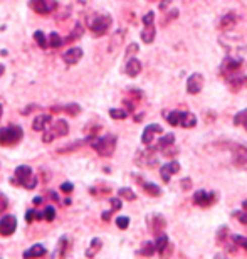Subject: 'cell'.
<instances>
[{"label":"cell","mask_w":247,"mask_h":259,"mask_svg":"<svg viewBox=\"0 0 247 259\" xmlns=\"http://www.w3.org/2000/svg\"><path fill=\"white\" fill-rule=\"evenodd\" d=\"M87 143L96 150L101 157H111L116 150L118 138L115 135H105V137H87Z\"/></svg>","instance_id":"cell-1"},{"label":"cell","mask_w":247,"mask_h":259,"mask_svg":"<svg viewBox=\"0 0 247 259\" xmlns=\"http://www.w3.org/2000/svg\"><path fill=\"white\" fill-rule=\"evenodd\" d=\"M113 19L110 14H92L87 17V27L91 29V32L96 37H101L108 32V29L111 27Z\"/></svg>","instance_id":"cell-2"},{"label":"cell","mask_w":247,"mask_h":259,"mask_svg":"<svg viewBox=\"0 0 247 259\" xmlns=\"http://www.w3.org/2000/svg\"><path fill=\"white\" fill-rule=\"evenodd\" d=\"M37 177L32 174V168L29 165H20V167L15 168V174H14V179H12V184L15 185H22V187L32 190L37 187Z\"/></svg>","instance_id":"cell-3"},{"label":"cell","mask_w":247,"mask_h":259,"mask_svg":"<svg viewBox=\"0 0 247 259\" xmlns=\"http://www.w3.org/2000/svg\"><path fill=\"white\" fill-rule=\"evenodd\" d=\"M24 138V130L19 125H9L0 128V145L4 147H14Z\"/></svg>","instance_id":"cell-4"},{"label":"cell","mask_w":247,"mask_h":259,"mask_svg":"<svg viewBox=\"0 0 247 259\" xmlns=\"http://www.w3.org/2000/svg\"><path fill=\"white\" fill-rule=\"evenodd\" d=\"M69 133V125L66 120H58L54 123H51V126L44 132V137H42V142L44 143H51L54 142L56 138H63L66 135Z\"/></svg>","instance_id":"cell-5"},{"label":"cell","mask_w":247,"mask_h":259,"mask_svg":"<svg viewBox=\"0 0 247 259\" xmlns=\"http://www.w3.org/2000/svg\"><path fill=\"white\" fill-rule=\"evenodd\" d=\"M242 67H244L242 59L235 58V56H229V58H225L222 61V64H220V74H222L224 77H229V76L240 72Z\"/></svg>","instance_id":"cell-6"},{"label":"cell","mask_w":247,"mask_h":259,"mask_svg":"<svg viewBox=\"0 0 247 259\" xmlns=\"http://www.w3.org/2000/svg\"><path fill=\"white\" fill-rule=\"evenodd\" d=\"M232 165L240 170H247V147L240 143L232 145Z\"/></svg>","instance_id":"cell-7"},{"label":"cell","mask_w":247,"mask_h":259,"mask_svg":"<svg viewBox=\"0 0 247 259\" xmlns=\"http://www.w3.org/2000/svg\"><path fill=\"white\" fill-rule=\"evenodd\" d=\"M29 5L34 12L40 15H49L58 9V0H29Z\"/></svg>","instance_id":"cell-8"},{"label":"cell","mask_w":247,"mask_h":259,"mask_svg":"<svg viewBox=\"0 0 247 259\" xmlns=\"http://www.w3.org/2000/svg\"><path fill=\"white\" fill-rule=\"evenodd\" d=\"M219 195L212 192V190H197L193 194V202L199 207H212L217 202Z\"/></svg>","instance_id":"cell-9"},{"label":"cell","mask_w":247,"mask_h":259,"mask_svg":"<svg viewBox=\"0 0 247 259\" xmlns=\"http://www.w3.org/2000/svg\"><path fill=\"white\" fill-rule=\"evenodd\" d=\"M136 163L140 165V167H155L157 165L155 148H148V150H143V152H138Z\"/></svg>","instance_id":"cell-10"},{"label":"cell","mask_w":247,"mask_h":259,"mask_svg":"<svg viewBox=\"0 0 247 259\" xmlns=\"http://www.w3.org/2000/svg\"><path fill=\"white\" fill-rule=\"evenodd\" d=\"M17 229V219L14 215H4L0 219V236L9 237L12 236Z\"/></svg>","instance_id":"cell-11"},{"label":"cell","mask_w":247,"mask_h":259,"mask_svg":"<svg viewBox=\"0 0 247 259\" xmlns=\"http://www.w3.org/2000/svg\"><path fill=\"white\" fill-rule=\"evenodd\" d=\"M148 227H150V231L155 236H160L165 231V227H167V221H165V217L162 214L148 215Z\"/></svg>","instance_id":"cell-12"},{"label":"cell","mask_w":247,"mask_h":259,"mask_svg":"<svg viewBox=\"0 0 247 259\" xmlns=\"http://www.w3.org/2000/svg\"><path fill=\"white\" fill-rule=\"evenodd\" d=\"M204 82H205L204 76L200 74V72H193L187 81V91L190 93V95H199L204 88Z\"/></svg>","instance_id":"cell-13"},{"label":"cell","mask_w":247,"mask_h":259,"mask_svg":"<svg viewBox=\"0 0 247 259\" xmlns=\"http://www.w3.org/2000/svg\"><path fill=\"white\" fill-rule=\"evenodd\" d=\"M157 133H163V128L160 125H157V123H152V125H148L145 128V132L141 135V142L145 145H152V142L155 140V135Z\"/></svg>","instance_id":"cell-14"},{"label":"cell","mask_w":247,"mask_h":259,"mask_svg":"<svg viewBox=\"0 0 247 259\" xmlns=\"http://www.w3.org/2000/svg\"><path fill=\"white\" fill-rule=\"evenodd\" d=\"M180 170V163L178 162H170V163H165L162 165L160 168V175H162V180L165 184L170 182V179H172L173 174H177Z\"/></svg>","instance_id":"cell-15"},{"label":"cell","mask_w":247,"mask_h":259,"mask_svg":"<svg viewBox=\"0 0 247 259\" xmlns=\"http://www.w3.org/2000/svg\"><path fill=\"white\" fill-rule=\"evenodd\" d=\"M82 58V49L81 48H71L69 51H66L63 54V59L64 63L68 66H73V64H78Z\"/></svg>","instance_id":"cell-16"},{"label":"cell","mask_w":247,"mask_h":259,"mask_svg":"<svg viewBox=\"0 0 247 259\" xmlns=\"http://www.w3.org/2000/svg\"><path fill=\"white\" fill-rule=\"evenodd\" d=\"M227 82H229V88L232 91H239L242 90V88L247 84V76L240 74V72H237V74H232L227 77Z\"/></svg>","instance_id":"cell-17"},{"label":"cell","mask_w":247,"mask_h":259,"mask_svg":"<svg viewBox=\"0 0 247 259\" xmlns=\"http://www.w3.org/2000/svg\"><path fill=\"white\" fill-rule=\"evenodd\" d=\"M51 123H53V118H51V115H39L35 116V120L32 123V130H35V132H45Z\"/></svg>","instance_id":"cell-18"},{"label":"cell","mask_w":247,"mask_h":259,"mask_svg":"<svg viewBox=\"0 0 247 259\" xmlns=\"http://www.w3.org/2000/svg\"><path fill=\"white\" fill-rule=\"evenodd\" d=\"M155 244H157L158 254H160L162 257L168 256V254H170V251H172V244H170L168 237L165 236V234H160V236H158V239H157Z\"/></svg>","instance_id":"cell-19"},{"label":"cell","mask_w":247,"mask_h":259,"mask_svg":"<svg viewBox=\"0 0 247 259\" xmlns=\"http://www.w3.org/2000/svg\"><path fill=\"white\" fill-rule=\"evenodd\" d=\"M125 72L130 77H136L141 72V63L136 58H130V59H128L126 66H125Z\"/></svg>","instance_id":"cell-20"},{"label":"cell","mask_w":247,"mask_h":259,"mask_svg":"<svg viewBox=\"0 0 247 259\" xmlns=\"http://www.w3.org/2000/svg\"><path fill=\"white\" fill-rule=\"evenodd\" d=\"M145 29L141 30V40L145 44H152L155 40V35H157V30H155V22H150V24H143Z\"/></svg>","instance_id":"cell-21"},{"label":"cell","mask_w":247,"mask_h":259,"mask_svg":"<svg viewBox=\"0 0 247 259\" xmlns=\"http://www.w3.org/2000/svg\"><path fill=\"white\" fill-rule=\"evenodd\" d=\"M235 22H237V15H235L234 12H229L220 17V22H219V29L220 30H229L232 29Z\"/></svg>","instance_id":"cell-22"},{"label":"cell","mask_w":247,"mask_h":259,"mask_svg":"<svg viewBox=\"0 0 247 259\" xmlns=\"http://www.w3.org/2000/svg\"><path fill=\"white\" fill-rule=\"evenodd\" d=\"M183 115L185 111H170V113H163L165 120L168 121V125L172 126H182L183 123Z\"/></svg>","instance_id":"cell-23"},{"label":"cell","mask_w":247,"mask_h":259,"mask_svg":"<svg viewBox=\"0 0 247 259\" xmlns=\"http://www.w3.org/2000/svg\"><path fill=\"white\" fill-rule=\"evenodd\" d=\"M125 35H126V32L123 29L116 30V32L113 34L111 40H110V48H108V51H110V53H115V51L123 44V40H125Z\"/></svg>","instance_id":"cell-24"},{"label":"cell","mask_w":247,"mask_h":259,"mask_svg":"<svg viewBox=\"0 0 247 259\" xmlns=\"http://www.w3.org/2000/svg\"><path fill=\"white\" fill-rule=\"evenodd\" d=\"M58 111H64L71 116H78L81 113V106L78 103H71V105H66V106H54L53 110H51V113H58Z\"/></svg>","instance_id":"cell-25"},{"label":"cell","mask_w":247,"mask_h":259,"mask_svg":"<svg viewBox=\"0 0 247 259\" xmlns=\"http://www.w3.org/2000/svg\"><path fill=\"white\" fill-rule=\"evenodd\" d=\"M136 182H140V184H141L143 190H145V192H146L148 195H152V197H158V195L162 194V189L158 187V185L150 184V182H143L141 177H138V179H136Z\"/></svg>","instance_id":"cell-26"},{"label":"cell","mask_w":247,"mask_h":259,"mask_svg":"<svg viewBox=\"0 0 247 259\" xmlns=\"http://www.w3.org/2000/svg\"><path fill=\"white\" fill-rule=\"evenodd\" d=\"M45 254H47V249H45L42 244H35L30 247V249L24 251V257H40Z\"/></svg>","instance_id":"cell-27"},{"label":"cell","mask_w":247,"mask_h":259,"mask_svg":"<svg viewBox=\"0 0 247 259\" xmlns=\"http://www.w3.org/2000/svg\"><path fill=\"white\" fill-rule=\"evenodd\" d=\"M101 246H103L101 239H97V237H94V239L91 241L89 247L86 249V257H94V256L97 254V252L101 251Z\"/></svg>","instance_id":"cell-28"},{"label":"cell","mask_w":247,"mask_h":259,"mask_svg":"<svg viewBox=\"0 0 247 259\" xmlns=\"http://www.w3.org/2000/svg\"><path fill=\"white\" fill-rule=\"evenodd\" d=\"M82 34H84V29H82V25L78 22V24L74 25V29L71 30V35H69V37H66V39H64V42H74V40H78Z\"/></svg>","instance_id":"cell-29"},{"label":"cell","mask_w":247,"mask_h":259,"mask_svg":"<svg viewBox=\"0 0 247 259\" xmlns=\"http://www.w3.org/2000/svg\"><path fill=\"white\" fill-rule=\"evenodd\" d=\"M175 143V135L173 133H167L165 137L158 142L157 145V148L158 150H163V148H168V147H172V145Z\"/></svg>","instance_id":"cell-30"},{"label":"cell","mask_w":247,"mask_h":259,"mask_svg":"<svg viewBox=\"0 0 247 259\" xmlns=\"http://www.w3.org/2000/svg\"><path fill=\"white\" fill-rule=\"evenodd\" d=\"M157 251V244L155 242H145V244L141 246V249L138 251V254L140 256H153Z\"/></svg>","instance_id":"cell-31"},{"label":"cell","mask_w":247,"mask_h":259,"mask_svg":"<svg viewBox=\"0 0 247 259\" xmlns=\"http://www.w3.org/2000/svg\"><path fill=\"white\" fill-rule=\"evenodd\" d=\"M86 142H87V140H81V142H73L69 145H64V147L58 148V153H69V152H73V150H78L79 147H82Z\"/></svg>","instance_id":"cell-32"},{"label":"cell","mask_w":247,"mask_h":259,"mask_svg":"<svg viewBox=\"0 0 247 259\" xmlns=\"http://www.w3.org/2000/svg\"><path fill=\"white\" fill-rule=\"evenodd\" d=\"M118 195H120L121 199L128 200V202H133V200H136V194L133 192L131 189H128V187H123V189H120V190H118Z\"/></svg>","instance_id":"cell-33"},{"label":"cell","mask_w":247,"mask_h":259,"mask_svg":"<svg viewBox=\"0 0 247 259\" xmlns=\"http://www.w3.org/2000/svg\"><path fill=\"white\" fill-rule=\"evenodd\" d=\"M47 42H49L51 48H61V46L64 44V40L58 32H51V35L47 37Z\"/></svg>","instance_id":"cell-34"},{"label":"cell","mask_w":247,"mask_h":259,"mask_svg":"<svg viewBox=\"0 0 247 259\" xmlns=\"http://www.w3.org/2000/svg\"><path fill=\"white\" fill-rule=\"evenodd\" d=\"M34 39H35V42L39 44V48H42V49L49 48L47 37H45V35H44L42 30H35V32H34Z\"/></svg>","instance_id":"cell-35"},{"label":"cell","mask_w":247,"mask_h":259,"mask_svg":"<svg viewBox=\"0 0 247 259\" xmlns=\"http://www.w3.org/2000/svg\"><path fill=\"white\" fill-rule=\"evenodd\" d=\"M195 125H197V116L192 115V113H185V115H183V123H182V126H183V128H193Z\"/></svg>","instance_id":"cell-36"},{"label":"cell","mask_w":247,"mask_h":259,"mask_svg":"<svg viewBox=\"0 0 247 259\" xmlns=\"http://www.w3.org/2000/svg\"><path fill=\"white\" fill-rule=\"evenodd\" d=\"M110 116L113 118V120H125V118H128V110H118V108H111Z\"/></svg>","instance_id":"cell-37"},{"label":"cell","mask_w":247,"mask_h":259,"mask_svg":"<svg viewBox=\"0 0 247 259\" xmlns=\"http://www.w3.org/2000/svg\"><path fill=\"white\" fill-rule=\"evenodd\" d=\"M40 219H44V214H40V212H37V210H34V209H30V210H27V214H25V221L29 222H34V221H40Z\"/></svg>","instance_id":"cell-38"},{"label":"cell","mask_w":247,"mask_h":259,"mask_svg":"<svg viewBox=\"0 0 247 259\" xmlns=\"http://www.w3.org/2000/svg\"><path fill=\"white\" fill-rule=\"evenodd\" d=\"M44 221H47V222H53L56 219V209H54V205H47L44 209Z\"/></svg>","instance_id":"cell-39"},{"label":"cell","mask_w":247,"mask_h":259,"mask_svg":"<svg viewBox=\"0 0 247 259\" xmlns=\"http://www.w3.org/2000/svg\"><path fill=\"white\" fill-rule=\"evenodd\" d=\"M227 237H229V227L227 226L220 227L219 232H217V242H219V244H224Z\"/></svg>","instance_id":"cell-40"},{"label":"cell","mask_w":247,"mask_h":259,"mask_svg":"<svg viewBox=\"0 0 247 259\" xmlns=\"http://www.w3.org/2000/svg\"><path fill=\"white\" fill-rule=\"evenodd\" d=\"M68 237H61L59 239V244H58V252H56V256H63L66 254V249H68Z\"/></svg>","instance_id":"cell-41"},{"label":"cell","mask_w":247,"mask_h":259,"mask_svg":"<svg viewBox=\"0 0 247 259\" xmlns=\"http://www.w3.org/2000/svg\"><path fill=\"white\" fill-rule=\"evenodd\" d=\"M245 121H247V110H242L240 113H237V115H235V118H234V123L237 126H244Z\"/></svg>","instance_id":"cell-42"},{"label":"cell","mask_w":247,"mask_h":259,"mask_svg":"<svg viewBox=\"0 0 247 259\" xmlns=\"http://www.w3.org/2000/svg\"><path fill=\"white\" fill-rule=\"evenodd\" d=\"M178 17V10L177 9H173V10H170V12L167 14V17H165L163 20H162V25L165 27V25H168L170 22H172V20H175Z\"/></svg>","instance_id":"cell-43"},{"label":"cell","mask_w":247,"mask_h":259,"mask_svg":"<svg viewBox=\"0 0 247 259\" xmlns=\"http://www.w3.org/2000/svg\"><path fill=\"white\" fill-rule=\"evenodd\" d=\"M232 215L240 222V224H245L247 226V210H234Z\"/></svg>","instance_id":"cell-44"},{"label":"cell","mask_w":247,"mask_h":259,"mask_svg":"<svg viewBox=\"0 0 247 259\" xmlns=\"http://www.w3.org/2000/svg\"><path fill=\"white\" fill-rule=\"evenodd\" d=\"M232 242L235 246L242 247V249L247 251V237H242V236H232Z\"/></svg>","instance_id":"cell-45"},{"label":"cell","mask_w":247,"mask_h":259,"mask_svg":"<svg viewBox=\"0 0 247 259\" xmlns=\"http://www.w3.org/2000/svg\"><path fill=\"white\" fill-rule=\"evenodd\" d=\"M116 226L120 227V229H128V226H130V217H126V215H121V217H118L116 219Z\"/></svg>","instance_id":"cell-46"},{"label":"cell","mask_w":247,"mask_h":259,"mask_svg":"<svg viewBox=\"0 0 247 259\" xmlns=\"http://www.w3.org/2000/svg\"><path fill=\"white\" fill-rule=\"evenodd\" d=\"M138 44H130L128 46V49H126V58L130 59V58H133V56H135L136 53H138Z\"/></svg>","instance_id":"cell-47"},{"label":"cell","mask_w":247,"mask_h":259,"mask_svg":"<svg viewBox=\"0 0 247 259\" xmlns=\"http://www.w3.org/2000/svg\"><path fill=\"white\" fill-rule=\"evenodd\" d=\"M110 204H111L113 210H120L123 207V202H121V199H118V197H113V199L110 200Z\"/></svg>","instance_id":"cell-48"},{"label":"cell","mask_w":247,"mask_h":259,"mask_svg":"<svg viewBox=\"0 0 247 259\" xmlns=\"http://www.w3.org/2000/svg\"><path fill=\"white\" fill-rule=\"evenodd\" d=\"M7 207H9V200H7V197H5L2 192H0V214L7 210Z\"/></svg>","instance_id":"cell-49"},{"label":"cell","mask_w":247,"mask_h":259,"mask_svg":"<svg viewBox=\"0 0 247 259\" xmlns=\"http://www.w3.org/2000/svg\"><path fill=\"white\" fill-rule=\"evenodd\" d=\"M162 153L165 155V157H175V155L178 153V150L173 148V145H172V147H168V148H163Z\"/></svg>","instance_id":"cell-50"},{"label":"cell","mask_w":247,"mask_h":259,"mask_svg":"<svg viewBox=\"0 0 247 259\" xmlns=\"http://www.w3.org/2000/svg\"><path fill=\"white\" fill-rule=\"evenodd\" d=\"M73 189H74V185L71 184V182H63V184H61V190H63L64 194H71V192H73Z\"/></svg>","instance_id":"cell-51"},{"label":"cell","mask_w":247,"mask_h":259,"mask_svg":"<svg viewBox=\"0 0 247 259\" xmlns=\"http://www.w3.org/2000/svg\"><path fill=\"white\" fill-rule=\"evenodd\" d=\"M182 189L183 190H190V189H192V180H190V179H183L182 180Z\"/></svg>","instance_id":"cell-52"},{"label":"cell","mask_w":247,"mask_h":259,"mask_svg":"<svg viewBox=\"0 0 247 259\" xmlns=\"http://www.w3.org/2000/svg\"><path fill=\"white\" fill-rule=\"evenodd\" d=\"M113 212H115V210H113V209H111V210H106V212H103V215H101V217H103V221H106V222L110 221V217L113 215Z\"/></svg>","instance_id":"cell-53"},{"label":"cell","mask_w":247,"mask_h":259,"mask_svg":"<svg viewBox=\"0 0 247 259\" xmlns=\"http://www.w3.org/2000/svg\"><path fill=\"white\" fill-rule=\"evenodd\" d=\"M172 4V0H162V4H160V10H165V9H168V5Z\"/></svg>","instance_id":"cell-54"},{"label":"cell","mask_w":247,"mask_h":259,"mask_svg":"<svg viewBox=\"0 0 247 259\" xmlns=\"http://www.w3.org/2000/svg\"><path fill=\"white\" fill-rule=\"evenodd\" d=\"M34 205H39L40 204V202H42V197H34Z\"/></svg>","instance_id":"cell-55"},{"label":"cell","mask_w":247,"mask_h":259,"mask_svg":"<svg viewBox=\"0 0 247 259\" xmlns=\"http://www.w3.org/2000/svg\"><path fill=\"white\" fill-rule=\"evenodd\" d=\"M49 197H51V199H53L54 202L58 200V195H56V192H53V190H51V192H49Z\"/></svg>","instance_id":"cell-56"},{"label":"cell","mask_w":247,"mask_h":259,"mask_svg":"<svg viewBox=\"0 0 247 259\" xmlns=\"http://www.w3.org/2000/svg\"><path fill=\"white\" fill-rule=\"evenodd\" d=\"M4 71H5V66H4V64H0V77H2V74H4Z\"/></svg>","instance_id":"cell-57"},{"label":"cell","mask_w":247,"mask_h":259,"mask_svg":"<svg viewBox=\"0 0 247 259\" xmlns=\"http://www.w3.org/2000/svg\"><path fill=\"white\" fill-rule=\"evenodd\" d=\"M242 207H244V210H247V200L242 202Z\"/></svg>","instance_id":"cell-58"},{"label":"cell","mask_w":247,"mask_h":259,"mask_svg":"<svg viewBox=\"0 0 247 259\" xmlns=\"http://www.w3.org/2000/svg\"><path fill=\"white\" fill-rule=\"evenodd\" d=\"M0 118H2V105H0Z\"/></svg>","instance_id":"cell-59"},{"label":"cell","mask_w":247,"mask_h":259,"mask_svg":"<svg viewBox=\"0 0 247 259\" xmlns=\"http://www.w3.org/2000/svg\"><path fill=\"white\" fill-rule=\"evenodd\" d=\"M148 2H157V0H148Z\"/></svg>","instance_id":"cell-60"},{"label":"cell","mask_w":247,"mask_h":259,"mask_svg":"<svg viewBox=\"0 0 247 259\" xmlns=\"http://www.w3.org/2000/svg\"><path fill=\"white\" fill-rule=\"evenodd\" d=\"M244 126H245V130H247V121H245V125H244Z\"/></svg>","instance_id":"cell-61"}]
</instances>
